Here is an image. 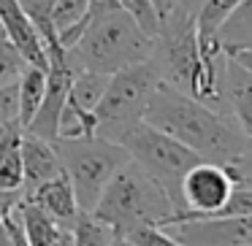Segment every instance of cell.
<instances>
[{"label":"cell","mask_w":252,"mask_h":246,"mask_svg":"<svg viewBox=\"0 0 252 246\" xmlns=\"http://www.w3.org/2000/svg\"><path fill=\"white\" fill-rule=\"evenodd\" d=\"M44 89H46V71L28 65L17 82V98H19V119L17 122L22 130L30 125L33 114L38 111L41 100H44Z\"/></svg>","instance_id":"16"},{"label":"cell","mask_w":252,"mask_h":246,"mask_svg":"<svg viewBox=\"0 0 252 246\" xmlns=\"http://www.w3.org/2000/svg\"><path fill=\"white\" fill-rule=\"evenodd\" d=\"M90 3L93 0H55V6H52V22H55L57 33L65 27H73L87 14Z\"/></svg>","instance_id":"23"},{"label":"cell","mask_w":252,"mask_h":246,"mask_svg":"<svg viewBox=\"0 0 252 246\" xmlns=\"http://www.w3.org/2000/svg\"><path fill=\"white\" fill-rule=\"evenodd\" d=\"M90 214L106 222L120 238H125L136 227L168 224L176 214V206L152 176L127 160L109 179Z\"/></svg>","instance_id":"3"},{"label":"cell","mask_w":252,"mask_h":246,"mask_svg":"<svg viewBox=\"0 0 252 246\" xmlns=\"http://www.w3.org/2000/svg\"><path fill=\"white\" fill-rule=\"evenodd\" d=\"M120 6L141 25L144 33L155 38V33H158V8H155L152 0H120Z\"/></svg>","instance_id":"25"},{"label":"cell","mask_w":252,"mask_h":246,"mask_svg":"<svg viewBox=\"0 0 252 246\" xmlns=\"http://www.w3.org/2000/svg\"><path fill=\"white\" fill-rule=\"evenodd\" d=\"M117 143H122L127 157L163 187L165 195L171 197V203L176 206L174 217H179L185 211V203H182V179H185V173L192 165L201 163V157L192 149H187L185 143H179L176 138H171L168 133L158 130V127H152L144 119L136 122L133 127H127L117 138Z\"/></svg>","instance_id":"4"},{"label":"cell","mask_w":252,"mask_h":246,"mask_svg":"<svg viewBox=\"0 0 252 246\" xmlns=\"http://www.w3.org/2000/svg\"><path fill=\"white\" fill-rule=\"evenodd\" d=\"M158 84V68L152 65L149 57L122 68V71H114L106 82L98 106H95V122H98L95 136L117 141L127 127L141 122Z\"/></svg>","instance_id":"6"},{"label":"cell","mask_w":252,"mask_h":246,"mask_svg":"<svg viewBox=\"0 0 252 246\" xmlns=\"http://www.w3.org/2000/svg\"><path fill=\"white\" fill-rule=\"evenodd\" d=\"M222 111L236 122L247 138H252V73L241 68L233 57H225L222 84H220Z\"/></svg>","instance_id":"10"},{"label":"cell","mask_w":252,"mask_h":246,"mask_svg":"<svg viewBox=\"0 0 252 246\" xmlns=\"http://www.w3.org/2000/svg\"><path fill=\"white\" fill-rule=\"evenodd\" d=\"M14 214H17L19 224H22V233H25L28 246H55L60 222H55L46 211H41L33 200L22 197V200L14 206Z\"/></svg>","instance_id":"14"},{"label":"cell","mask_w":252,"mask_h":246,"mask_svg":"<svg viewBox=\"0 0 252 246\" xmlns=\"http://www.w3.org/2000/svg\"><path fill=\"white\" fill-rule=\"evenodd\" d=\"M233 179V184H244V187H252V138L247 141V146L241 149V154L233 160L230 165H225Z\"/></svg>","instance_id":"27"},{"label":"cell","mask_w":252,"mask_h":246,"mask_svg":"<svg viewBox=\"0 0 252 246\" xmlns=\"http://www.w3.org/2000/svg\"><path fill=\"white\" fill-rule=\"evenodd\" d=\"M22 11L28 14V19L35 25L38 30L41 41L46 46V57L60 52V41H57V30H55V22H52V6H55V0H17Z\"/></svg>","instance_id":"18"},{"label":"cell","mask_w":252,"mask_h":246,"mask_svg":"<svg viewBox=\"0 0 252 246\" xmlns=\"http://www.w3.org/2000/svg\"><path fill=\"white\" fill-rule=\"evenodd\" d=\"M176 3H179V6L185 8L187 14H192V17H195V14H198V8H201L203 3H206V0H176Z\"/></svg>","instance_id":"32"},{"label":"cell","mask_w":252,"mask_h":246,"mask_svg":"<svg viewBox=\"0 0 252 246\" xmlns=\"http://www.w3.org/2000/svg\"><path fill=\"white\" fill-rule=\"evenodd\" d=\"M214 217H252V187L236 184L228 200H225V206Z\"/></svg>","instance_id":"26"},{"label":"cell","mask_w":252,"mask_h":246,"mask_svg":"<svg viewBox=\"0 0 252 246\" xmlns=\"http://www.w3.org/2000/svg\"><path fill=\"white\" fill-rule=\"evenodd\" d=\"M144 122L168 133L171 138L192 149L201 160L220 165H230L250 141L230 116L165 82L155 87L144 111Z\"/></svg>","instance_id":"2"},{"label":"cell","mask_w":252,"mask_h":246,"mask_svg":"<svg viewBox=\"0 0 252 246\" xmlns=\"http://www.w3.org/2000/svg\"><path fill=\"white\" fill-rule=\"evenodd\" d=\"M0 33L14 44V49L25 57V62L33 68L46 71L49 68V57H46V46L41 41L35 25L28 19L17 0H0Z\"/></svg>","instance_id":"9"},{"label":"cell","mask_w":252,"mask_h":246,"mask_svg":"<svg viewBox=\"0 0 252 246\" xmlns=\"http://www.w3.org/2000/svg\"><path fill=\"white\" fill-rule=\"evenodd\" d=\"M95 111H84L76 103L65 98L60 111V122H57V138H84V136H95Z\"/></svg>","instance_id":"19"},{"label":"cell","mask_w":252,"mask_h":246,"mask_svg":"<svg viewBox=\"0 0 252 246\" xmlns=\"http://www.w3.org/2000/svg\"><path fill=\"white\" fill-rule=\"evenodd\" d=\"M19 119V98H17V82L0 87V127L14 125Z\"/></svg>","instance_id":"28"},{"label":"cell","mask_w":252,"mask_h":246,"mask_svg":"<svg viewBox=\"0 0 252 246\" xmlns=\"http://www.w3.org/2000/svg\"><path fill=\"white\" fill-rule=\"evenodd\" d=\"M133 246H185L176 235H171L160 224H149V227H136L125 235Z\"/></svg>","instance_id":"24"},{"label":"cell","mask_w":252,"mask_h":246,"mask_svg":"<svg viewBox=\"0 0 252 246\" xmlns=\"http://www.w3.org/2000/svg\"><path fill=\"white\" fill-rule=\"evenodd\" d=\"M217 41L225 52L233 49H252V0H241L236 11L220 25Z\"/></svg>","instance_id":"15"},{"label":"cell","mask_w":252,"mask_h":246,"mask_svg":"<svg viewBox=\"0 0 252 246\" xmlns=\"http://www.w3.org/2000/svg\"><path fill=\"white\" fill-rule=\"evenodd\" d=\"M117 238L120 235L106 222L95 219L87 211H79L76 222H73V241H76V246H114Z\"/></svg>","instance_id":"20"},{"label":"cell","mask_w":252,"mask_h":246,"mask_svg":"<svg viewBox=\"0 0 252 246\" xmlns=\"http://www.w3.org/2000/svg\"><path fill=\"white\" fill-rule=\"evenodd\" d=\"M111 73H95V71H79L71 82V89H68V100L76 103L79 109L84 111H95L100 95L106 89V82H109Z\"/></svg>","instance_id":"17"},{"label":"cell","mask_w":252,"mask_h":246,"mask_svg":"<svg viewBox=\"0 0 252 246\" xmlns=\"http://www.w3.org/2000/svg\"><path fill=\"white\" fill-rule=\"evenodd\" d=\"M241 0H206L195 14V27H198V35L203 38H217V30L230 14L236 11Z\"/></svg>","instance_id":"21"},{"label":"cell","mask_w":252,"mask_h":246,"mask_svg":"<svg viewBox=\"0 0 252 246\" xmlns=\"http://www.w3.org/2000/svg\"><path fill=\"white\" fill-rule=\"evenodd\" d=\"M114 246H133V244H130L127 238H117V241H114Z\"/></svg>","instance_id":"33"},{"label":"cell","mask_w":252,"mask_h":246,"mask_svg":"<svg viewBox=\"0 0 252 246\" xmlns=\"http://www.w3.org/2000/svg\"><path fill=\"white\" fill-rule=\"evenodd\" d=\"M185 246H247L252 244V217H201L160 224Z\"/></svg>","instance_id":"8"},{"label":"cell","mask_w":252,"mask_h":246,"mask_svg":"<svg viewBox=\"0 0 252 246\" xmlns=\"http://www.w3.org/2000/svg\"><path fill=\"white\" fill-rule=\"evenodd\" d=\"M55 149L60 154L63 173L68 176L76 195L79 211H93L109 179L127 163V152L122 143L100 136L84 138H55Z\"/></svg>","instance_id":"5"},{"label":"cell","mask_w":252,"mask_h":246,"mask_svg":"<svg viewBox=\"0 0 252 246\" xmlns=\"http://www.w3.org/2000/svg\"><path fill=\"white\" fill-rule=\"evenodd\" d=\"M60 173L63 163L55 149V141H46V138L22 130V197Z\"/></svg>","instance_id":"11"},{"label":"cell","mask_w":252,"mask_h":246,"mask_svg":"<svg viewBox=\"0 0 252 246\" xmlns=\"http://www.w3.org/2000/svg\"><path fill=\"white\" fill-rule=\"evenodd\" d=\"M55 246H76V241H73V224H60L57 227Z\"/></svg>","instance_id":"30"},{"label":"cell","mask_w":252,"mask_h":246,"mask_svg":"<svg viewBox=\"0 0 252 246\" xmlns=\"http://www.w3.org/2000/svg\"><path fill=\"white\" fill-rule=\"evenodd\" d=\"M25 68H28L25 57L14 49V44L6 38V35L0 33V87L19 82V76L25 73Z\"/></svg>","instance_id":"22"},{"label":"cell","mask_w":252,"mask_h":246,"mask_svg":"<svg viewBox=\"0 0 252 246\" xmlns=\"http://www.w3.org/2000/svg\"><path fill=\"white\" fill-rule=\"evenodd\" d=\"M76 71L114 73L152 55V35L120 6V0H93L73 27L57 33Z\"/></svg>","instance_id":"1"},{"label":"cell","mask_w":252,"mask_h":246,"mask_svg":"<svg viewBox=\"0 0 252 246\" xmlns=\"http://www.w3.org/2000/svg\"><path fill=\"white\" fill-rule=\"evenodd\" d=\"M0 190L22 192V127H0Z\"/></svg>","instance_id":"13"},{"label":"cell","mask_w":252,"mask_h":246,"mask_svg":"<svg viewBox=\"0 0 252 246\" xmlns=\"http://www.w3.org/2000/svg\"><path fill=\"white\" fill-rule=\"evenodd\" d=\"M28 200H33L41 211H46L55 222L60 224H73L79 217V203L73 195V187L68 181L65 173L55 176V179L44 181L41 187H35L30 195H25Z\"/></svg>","instance_id":"12"},{"label":"cell","mask_w":252,"mask_h":246,"mask_svg":"<svg viewBox=\"0 0 252 246\" xmlns=\"http://www.w3.org/2000/svg\"><path fill=\"white\" fill-rule=\"evenodd\" d=\"M228 55L233 57L241 68H247V71L252 73V49H233V52H228Z\"/></svg>","instance_id":"31"},{"label":"cell","mask_w":252,"mask_h":246,"mask_svg":"<svg viewBox=\"0 0 252 246\" xmlns=\"http://www.w3.org/2000/svg\"><path fill=\"white\" fill-rule=\"evenodd\" d=\"M22 200V192L19 190H0V222L11 214V208Z\"/></svg>","instance_id":"29"},{"label":"cell","mask_w":252,"mask_h":246,"mask_svg":"<svg viewBox=\"0 0 252 246\" xmlns=\"http://www.w3.org/2000/svg\"><path fill=\"white\" fill-rule=\"evenodd\" d=\"M233 187L236 184H233V179H230L225 165L201 160V163L192 165L185 173V179H182V203H185V211H182L179 217H174L171 222L214 217V214L225 206V200H228V195L233 192Z\"/></svg>","instance_id":"7"},{"label":"cell","mask_w":252,"mask_h":246,"mask_svg":"<svg viewBox=\"0 0 252 246\" xmlns=\"http://www.w3.org/2000/svg\"><path fill=\"white\" fill-rule=\"evenodd\" d=\"M247 246H252V244H247Z\"/></svg>","instance_id":"34"}]
</instances>
